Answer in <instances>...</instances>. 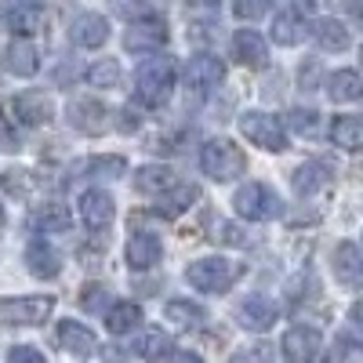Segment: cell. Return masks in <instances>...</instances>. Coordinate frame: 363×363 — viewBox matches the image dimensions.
Segmentation results:
<instances>
[{
	"instance_id": "6da1fadb",
	"label": "cell",
	"mask_w": 363,
	"mask_h": 363,
	"mask_svg": "<svg viewBox=\"0 0 363 363\" xmlns=\"http://www.w3.org/2000/svg\"><path fill=\"white\" fill-rule=\"evenodd\" d=\"M174 91V58L160 55V58H149V62L138 66L135 73V95L142 106H164Z\"/></svg>"
},
{
	"instance_id": "7a4b0ae2",
	"label": "cell",
	"mask_w": 363,
	"mask_h": 363,
	"mask_svg": "<svg viewBox=\"0 0 363 363\" xmlns=\"http://www.w3.org/2000/svg\"><path fill=\"white\" fill-rule=\"evenodd\" d=\"M200 171L215 182H236L247 174V153H240V145L229 138H211L200 149Z\"/></svg>"
},
{
	"instance_id": "3957f363",
	"label": "cell",
	"mask_w": 363,
	"mask_h": 363,
	"mask_svg": "<svg viewBox=\"0 0 363 363\" xmlns=\"http://www.w3.org/2000/svg\"><path fill=\"white\" fill-rule=\"evenodd\" d=\"M233 207H236V215L247 218V222H272V218L284 215L280 193L272 186H265V182H247V186H240L236 196H233Z\"/></svg>"
},
{
	"instance_id": "277c9868",
	"label": "cell",
	"mask_w": 363,
	"mask_h": 363,
	"mask_svg": "<svg viewBox=\"0 0 363 363\" xmlns=\"http://www.w3.org/2000/svg\"><path fill=\"white\" fill-rule=\"evenodd\" d=\"M236 277H240V269L229 262V258H200V262H189V269H186V280L196 287V291H203V294H225L233 284H236Z\"/></svg>"
},
{
	"instance_id": "5b68a950",
	"label": "cell",
	"mask_w": 363,
	"mask_h": 363,
	"mask_svg": "<svg viewBox=\"0 0 363 363\" xmlns=\"http://www.w3.org/2000/svg\"><path fill=\"white\" fill-rule=\"evenodd\" d=\"M240 131H244L247 142H255L265 153H287V131L277 116H269L262 109H247L240 116Z\"/></svg>"
},
{
	"instance_id": "8992f818",
	"label": "cell",
	"mask_w": 363,
	"mask_h": 363,
	"mask_svg": "<svg viewBox=\"0 0 363 363\" xmlns=\"http://www.w3.org/2000/svg\"><path fill=\"white\" fill-rule=\"evenodd\" d=\"M51 313H55V298L26 294V298H4L0 301V320L11 323V327H40Z\"/></svg>"
},
{
	"instance_id": "52a82bcc",
	"label": "cell",
	"mask_w": 363,
	"mask_h": 363,
	"mask_svg": "<svg viewBox=\"0 0 363 363\" xmlns=\"http://www.w3.org/2000/svg\"><path fill=\"white\" fill-rule=\"evenodd\" d=\"M225 80V62L218 55H193L189 66H186V87L193 91V95H207V91H215L218 84Z\"/></svg>"
},
{
	"instance_id": "ba28073f",
	"label": "cell",
	"mask_w": 363,
	"mask_h": 363,
	"mask_svg": "<svg viewBox=\"0 0 363 363\" xmlns=\"http://www.w3.org/2000/svg\"><path fill=\"white\" fill-rule=\"evenodd\" d=\"M11 113H15L18 124L40 128L55 116V106H51V99L44 95V91H18V95L11 99Z\"/></svg>"
},
{
	"instance_id": "9c48e42d",
	"label": "cell",
	"mask_w": 363,
	"mask_h": 363,
	"mask_svg": "<svg viewBox=\"0 0 363 363\" xmlns=\"http://www.w3.org/2000/svg\"><path fill=\"white\" fill-rule=\"evenodd\" d=\"M167 44V26L164 18H145V22H131V29L124 33V48L131 55H149L160 51Z\"/></svg>"
},
{
	"instance_id": "30bf717a",
	"label": "cell",
	"mask_w": 363,
	"mask_h": 363,
	"mask_svg": "<svg viewBox=\"0 0 363 363\" xmlns=\"http://www.w3.org/2000/svg\"><path fill=\"white\" fill-rule=\"evenodd\" d=\"M323 349V338L316 327H291L284 342H280V352L291 359V363H313Z\"/></svg>"
},
{
	"instance_id": "8fae6325",
	"label": "cell",
	"mask_w": 363,
	"mask_h": 363,
	"mask_svg": "<svg viewBox=\"0 0 363 363\" xmlns=\"http://www.w3.org/2000/svg\"><path fill=\"white\" fill-rule=\"evenodd\" d=\"M69 40H73L77 48L95 51V48H102V44L109 40V22H106L102 15H95V11H84V15H77L73 26H69Z\"/></svg>"
},
{
	"instance_id": "7c38bea8",
	"label": "cell",
	"mask_w": 363,
	"mask_h": 363,
	"mask_svg": "<svg viewBox=\"0 0 363 363\" xmlns=\"http://www.w3.org/2000/svg\"><path fill=\"white\" fill-rule=\"evenodd\" d=\"M233 55L240 66L247 69H262L269 62V44L262 33H255V29H236L233 33Z\"/></svg>"
},
{
	"instance_id": "4fadbf2b",
	"label": "cell",
	"mask_w": 363,
	"mask_h": 363,
	"mask_svg": "<svg viewBox=\"0 0 363 363\" xmlns=\"http://www.w3.org/2000/svg\"><path fill=\"white\" fill-rule=\"evenodd\" d=\"M113 215H116V203H113V196L106 189H87L80 196V218H84L87 229H95V233L106 229L113 222Z\"/></svg>"
},
{
	"instance_id": "5bb4252c",
	"label": "cell",
	"mask_w": 363,
	"mask_h": 363,
	"mask_svg": "<svg viewBox=\"0 0 363 363\" xmlns=\"http://www.w3.org/2000/svg\"><path fill=\"white\" fill-rule=\"evenodd\" d=\"M106 120H109V109L99 99H77V102H69V124L77 131H84V135H102Z\"/></svg>"
},
{
	"instance_id": "9a60e30c",
	"label": "cell",
	"mask_w": 363,
	"mask_h": 363,
	"mask_svg": "<svg viewBox=\"0 0 363 363\" xmlns=\"http://www.w3.org/2000/svg\"><path fill=\"white\" fill-rule=\"evenodd\" d=\"M44 22H48L44 8H40V4H29V0H22V4H11V8L4 11V26L11 29L15 37H22V40L33 37V33H40Z\"/></svg>"
},
{
	"instance_id": "2e32d148",
	"label": "cell",
	"mask_w": 363,
	"mask_h": 363,
	"mask_svg": "<svg viewBox=\"0 0 363 363\" xmlns=\"http://www.w3.org/2000/svg\"><path fill=\"white\" fill-rule=\"evenodd\" d=\"M4 69H8L11 77H33V73L40 69V51H37V44L15 37V40L4 48Z\"/></svg>"
},
{
	"instance_id": "e0dca14e",
	"label": "cell",
	"mask_w": 363,
	"mask_h": 363,
	"mask_svg": "<svg viewBox=\"0 0 363 363\" xmlns=\"http://www.w3.org/2000/svg\"><path fill=\"white\" fill-rule=\"evenodd\" d=\"M280 316V306L265 294H251L247 301H240V320H244L247 330H269Z\"/></svg>"
},
{
	"instance_id": "ac0fdd59",
	"label": "cell",
	"mask_w": 363,
	"mask_h": 363,
	"mask_svg": "<svg viewBox=\"0 0 363 363\" xmlns=\"http://www.w3.org/2000/svg\"><path fill=\"white\" fill-rule=\"evenodd\" d=\"M26 265L40 280H55L58 272H62V258H58V251L51 244H44V240H33V244L26 247Z\"/></svg>"
},
{
	"instance_id": "d6986e66",
	"label": "cell",
	"mask_w": 363,
	"mask_h": 363,
	"mask_svg": "<svg viewBox=\"0 0 363 363\" xmlns=\"http://www.w3.org/2000/svg\"><path fill=\"white\" fill-rule=\"evenodd\" d=\"M335 277L345 287H356L359 284V277H363V255H359L356 240H342V244L335 247Z\"/></svg>"
},
{
	"instance_id": "ffe728a7",
	"label": "cell",
	"mask_w": 363,
	"mask_h": 363,
	"mask_svg": "<svg viewBox=\"0 0 363 363\" xmlns=\"http://www.w3.org/2000/svg\"><path fill=\"white\" fill-rule=\"evenodd\" d=\"M196 196H200V189L193 186V182H171L164 193H157V211H164L167 218H174V215H182V211H189L196 203Z\"/></svg>"
},
{
	"instance_id": "44dd1931",
	"label": "cell",
	"mask_w": 363,
	"mask_h": 363,
	"mask_svg": "<svg viewBox=\"0 0 363 363\" xmlns=\"http://www.w3.org/2000/svg\"><path fill=\"white\" fill-rule=\"evenodd\" d=\"M58 345H62L66 352H73V356H91L95 345H99V338H95L91 327H84L77 320H66V323H58Z\"/></svg>"
},
{
	"instance_id": "7402d4cb",
	"label": "cell",
	"mask_w": 363,
	"mask_h": 363,
	"mask_svg": "<svg viewBox=\"0 0 363 363\" xmlns=\"http://www.w3.org/2000/svg\"><path fill=\"white\" fill-rule=\"evenodd\" d=\"M313 40L323 48V51H349L352 48V33H349V26L342 18H320L313 26Z\"/></svg>"
},
{
	"instance_id": "603a6c76",
	"label": "cell",
	"mask_w": 363,
	"mask_h": 363,
	"mask_svg": "<svg viewBox=\"0 0 363 363\" xmlns=\"http://www.w3.org/2000/svg\"><path fill=\"white\" fill-rule=\"evenodd\" d=\"M160 255H164L160 236H153V233H135L128 240V265L131 269H153L160 262Z\"/></svg>"
},
{
	"instance_id": "cb8c5ba5",
	"label": "cell",
	"mask_w": 363,
	"mask_h": 363,
	"mask_svg": "<svg viewBox=\"0 0 363 363\" xmlns=\"http://www.w3.org/2000/svg\"><path fill=\"white\" fill-rule=\"evenodd\" d=\"M135 327H142V306H135V301H116V306L106 313L109 335H131Z\"/></svg>"
},
{
	"instance_id": "d4e9b609",
	"label": "cell",
	"mask_w": 363,
	"mask_h": 363,
	"mask_svg": "<svg viewBox=\"0 0 363 363\" xmlns=\"http://www.w3.org/2000/svg\"><path fill=\"white\" fill-rule=\"evenodd\" d=\"M327 95L335 99V102H356L363 95V80L356 69H338V73H330L327 77Z\"/></svg>"
},
{
	"instance_id": "484cf974",
	"label": "cell",
	"mask_w": 363,
	"mask_h": 363,
	"mask_svg": "<svg viewBox=\"0 0 363 363\" xmlns=\"http://www.w3.org/2000/svg\"><path fill=\"white\" fill-rule=\"evenodd\" d=\"M330 178H335V174H330V167H327L323 160H309V164H301V167L294 171V189H298L301 196H309V193L323 189Z\"/></svg>"
},
{
	"instance_id": "4316f807",
	"label": "cell",
	"mask_w": 363,
	"mask_h": 363,
	"mask_svg": "<svg viewBox=\"0 0 363 363\" xmlns=\"http://www.w3.org/2000/svg\"><path fill=\"white\" fill-rule=\"evenodd\" d=\"M171 182H178V178L167 164H145V167L135 171V189L138 193H164Z\"/></svg>"
},
{
	"instance_id": "83f0119b",
	"label": "cell",
	"mask_w": 363,
	"mask_h": 363,
	"mask_svg": "<svg viewBox=\"0 0 363 363\" xmlns=\"http://www.w3.org/2000/svg\"><path fill=\"white\" fill-rule=\"evenodd\" d=\"M330 142L338 149H345V153H356L363 145V120L359 116H338L335 128H330Z\"/></svg>"
},
{
	"instance_id": "f1b7e54d",
	"label": "cell",
	"mask_w": 363,
	"mask_h": 363,
	"mask_svg": "<svg viewBox=\"0 0 363 363\" xmlns=\"http://www.w3.org/2000/svg\"><path fill=\"white\" fill-rule=\"evenodd\" d=\"M113 15L124 22H145V18H160V0H109Z\"/></svg>"
},
{
	"instance_id": "f546056e",
	"label": "cell",
	"mask_w": 363,
	"mask_h": 363,
	"mask_svg": "<svg viewBox=\"0 0 363 363\" xmlns=\"http://www.w3.org/2000/svg\"><path fill=\"white\" fill-rule=\"evenodd\" d=\"M131 349L142 359H160V356L171 352V338L164 335V330H142V335L131 338Z\"/></svg>"
},
{
	"instance_id": "4dcf8cb0",
	"label": "cell",
	"mask_w": 363,
	"mask_h": 363,
	"mask_svg": "<svg viewBox=\"0 0 363 363\" xmlns=\"http://www.w3.org/2000/svg\"><path fill=\"white\" fill-rule=\"evenodd\" d=\"M120 77H124V73H120V62H116V58H99V62H91L87 73H84V80H87L91 87H102V91L116 87Z\"/></svg>"
},
{
	"instance_id": "1f68e13d",
	"label": "cell",
	"mask_w": 363,
	"mask_h": 363,
	"mask_svg": "<svg viewBox=\"0 0 363 363\" xmlns=\"http://www.w3.org/2000/svg\"><path fill=\"white\" fill-rule=\"evenodd\" d=\"M69 225H73V215L62 203H48L33 215V229H44V233H66Z\"/></svg>"
},
{
	"instance_id": "d6a6232c",
	"label": "cell",
	"mask_w": 363,
	"mask_h": 363,
	"mask_svg": "<svg viewBox=\"0 0 363 363\" xmlns=\"http://www.w3.org/2000/svg\"><path fill=\"white\" fill-rule=\"evenodd\" d=\"M301 33H306V26H301V18H294V15H287V11L272 18V40H277L280 48L298 44V40H301Z\"/></svg>"
},
{
	"instance_id": "836d02e7",
	"label": "cell",
	"mask_w": 363,
	"mask_h": 363,
	"mask_svg": "<svg viewBox=\"0 0 363 363\" xmlns=\"http://www.w3.org/2000/svg\"><path fill=\"white\" fill-rule=\"evenodd\" d=\"M167 320H174V323H182V327H200L207 316H203V309L196 306V301H186V298H174V301H167Z\"/></svg>"
},
{
	"instance_id": "e575fe53",
	"label": "cell",
	"mask_w": 363,
	"mask_h": 363,
	"mask_svg": "<svg viewBox=\"0 0 363 363\" xmlns=\"http://www.w3.org/2000/svg\"><path fill=\"white\" fill-rule=\"evenodd\" d=\"M287 128H291L294 135L316 138V135H320V113H316V109H291V113H287Z\"/></svg>"
},
{
	"instance_id": "d590c367",
	"label": "cell",
	"mask_w": 363,
	"mask_h": 363,
	"mask_svg": "<svg viewBox=\"0 0 363 363\" xmlns=\"http://www.w3.org/2000/svg\"><path fill=\"white\" fill-rule=\"evenodd\" d=\"M356 359H359V345L352 338H335V345L323 356V363H356Z\"/></svg>"
},
{
	"instance_id": "8d00e7d4",
	"label": "cell",
	"mask_w": 363,
	"mask_h": 363,
	"mask_svg": "<svg viewBox=\"0 0 363 363\" xmlns=\"http://www.w3.org/2000/svg\"><path fill=\"white\" fill-rule=\"evenodd\" d=\"M233 363H277V349L258 342V345H247V349H240L233 356Z\"/></svg>"
},
{
	"instance_id": "74e56055",
	"label": "cell",
	"mask_w": 363,
	"mask_h": 363,
	"mask_svg": "<svg viewBox=\"0 0 363 363\" xmlns=\"http://www.w3.org/2000/svg\"><path fill=\"white\" fill-rule=\"evenodd\" d=\"M218 8H222V0H186V15H189L193 22L218 18Z\"/></svg>"
},
{
	"instance_id": "f35d334b",
	"label": "cell",
	"mask_w": 363,
	"mask_h": 363,
	"mask_svg": "<svg viewBox=\"0 0 363 363\" xmlns=\"http://www.w3.org/2000/svg\"><path fill=\"white\" fill-rule=\"evenodd\" d=\"M269 11V0H233V15L244 22H258Z\"/></svg>"
},
{
	"instance_id": "ab89813d",
	"label": "cell",
	"mask_w": 363,
	"mask_h": 363,
	"mask_svg": "<svg viewBox=\"0 0 363 363\" xmlns=\"http://www.w3.org/2000/svg\"><path fill=\"white\" fill-rule=\"evenodd\" d=\"M8 363H48V359H44V352L33 349V345H15V349L8 352Z\"/></svg>"
},
{
	"instance_id": "60d3db41",
	"label": "cell",
	"mask_w": 363,
	"mask_h": 363,
	"mask_svg": "<svg viewBox=\"0 0 363 363\" xmlns=\"http://www.w3.org/2000/svg\"><path fill=\"white\" fill-rule=\"evenodd\" d=\"M106 298H109V294H106L102 287H87V291H84V309H87V313H102Z\"/></svg>"
},
{
	"instance_id": "b9f144b4",
	"label": "cell",
	"mask_w": 363,
	"mask_h": 363,
	"mask_svg": "<svg viewBox=\"0 0 363 363\" xmlns=\"http://www.w3.org/2000/svg\"><path fill=\"white\" fill-rule=\"evenodd\" d=\"M4 189H8V193H15V196H26V193H29L26 174H22V171H8V174H4Z\"/></svg>"
},
{
	"instance_id": "7bdbcfd3",
	"label": "cell",
	"mask_w": 363,
	"mask_h": 363,
	"mask_svg": "<svg viewBox=\"0 0 363 363\" xmlns=\"http://www.w3.org/2000/svg\"><path fill=\"white\" fill-rule=\"evenodd\" d=\"M91 171H95V174H124V160H95V164H91Z\"/></svg>"
},
{
	"instance_id": "ee69618b",
	"label": "cell",
	"mask_w": 363,
	"mask_h": 363,
	"mask_svg": "<svg viewBox=\"0 0 363 363\" xmlns=\"http://www.w3.org/2000/svg\"><path fill=\"white\" fill-rule=\"evenodd\" d=\"M313 8H316V0H287V15L294 18H306Z\"/></svg>"
},
{
	"instance_id": "f6af8a7d",
	"label": "cell",
	"mask_w": 363,
	"mask_h": 363,
	"mask_svg": "<svg viewBox=\"0 0 363 363\" xmlns=\"http://www.w3.org/2000/svg\"><path fill=\"white\" fill-rule=\"evenodd\" d=\"M120 131H124V135L138 131V116H135L131 109H124V113H120Z\"/></svg>"
},
{
	"instance_id": "bcb514c9",
	"label": "cell",
	"mask_w": 363,
	"mask_h": 363,
	"mask_svg": "<svg viewBox=\"0 0 363 363\" xmlns=\"http://www.w3.org/2000/svg\"><path fill=\"white\" fill-rule=\"evenodd\" d=\"M171 363H203L196 352H178V356H171Z\"/></svg>"
},
{
	"instance_id": "7dc6e473",
	"label": "cell",
	"mask_w": 363,
	"mask_h": 363,
	"mask_svg": "<svg viewBox=\"0 0 363 363\" xmlns=\"http://www.w3.org/2000/svg\"><path fill=\"white\" fill-rule=\"evenodd\" d=\"M0 225H4V207H0Z\"/></svg>"
}]
</instances>
